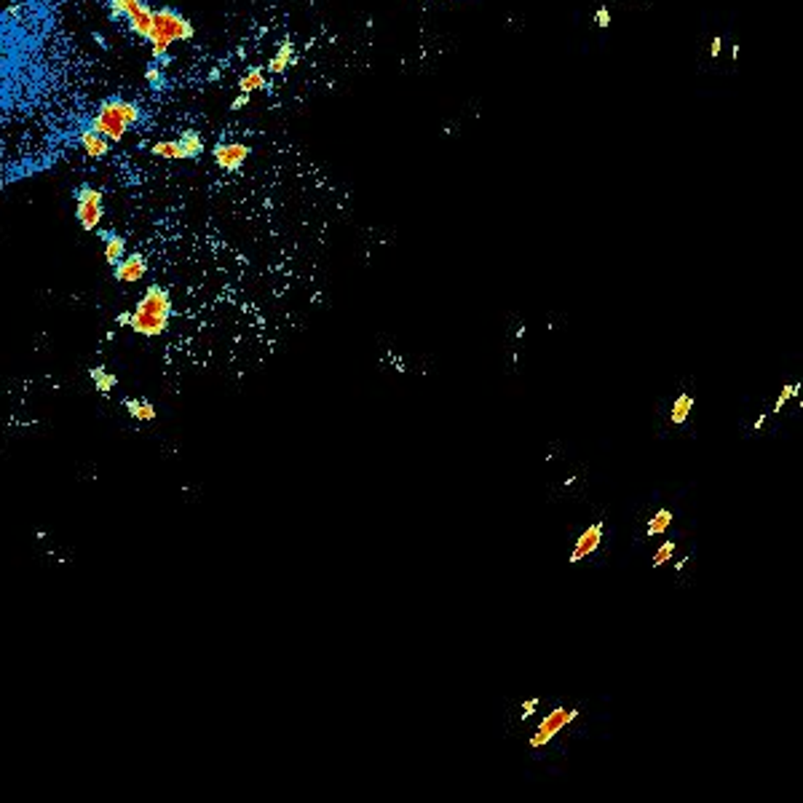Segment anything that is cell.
Segmentation results:
<instances>
[{
    "label": "cell",
    "mask_w": 803,
    "mask_h": 803,
    "mask_svg": "<svg viewBox=\"0 0 803 803\" xmlns=\"http://www.w3.org/2000/svg\"><path fill=\"white\" fill-rule=\"evenodd\" d=\"M171 321V295L161 284H150L132 311L129 327L142 338H161Z\"/></svg>",
    "instance_id": "6da1fadb"
},
{
    "label": "cell",
    "mask_w": 803,
    "mask_h": 803,
    "mask_svg": "<svg viewBox=\"0 0 803 803\" xmlns=\"http://www.w3.org/2000/svg\"><path fill=\"white\" fill-rule=\"evenodd\" d=\"M195 35L193 22L183 16L177 8H169V6H161V8H153V33H150V54L153 59H159L164 54H169L171 43L177 40H190Z\"/></svg>",
    "instance_id": "7a4b0ae2"
},
{
    "label": "cell",
    "mask_w": 803,
    "mask_h": 803,
    "mask_svg": "<svg viewBox=\"0 0 803 803\" xmlns=\"http://www.w3.org/2000/svg\"><path fill=\"white\" fill-rule=\"evenodd\" d=\"M139 121V108L134 102H126V99H105L102 105L97 108V113L91 115L89 121V129L99 132L102 137H108L110 142H121L123 134L132 129L134 123Z\"/></svg>",
    "instance_id": "3957f363"
},
{
    "label": "cell",
    "mask_w": 803,
    "mask_h": 803,
    "mask_svg": "<svg viewBox=\"0 0 803 803\" xmlns=\"http://www.w3.org/2000/svg\"><path fill=\"white\" fill-rule=\"evenodd\" d=\"M579 718H581V710H579V707H571V710H568V707H552L547 715L538 720V726H535V731L530 734L528 744H530L533 750H544L557 734L571 729Z\"/></svg>",
    "instance_id": "277c9868"
},
{
    "label": "cell",
    "mask_w": 803,
    "mask_h": 803,
    "mask_svg": "<svg viewBox=\"0 0 803 803\" xmlns=\"http://www.w3.org/2000/svg\"><path fill=\"white\" fill-rule=\"evenodd\" d=\"M75 217H78V225L86 233L97 231L102 217H105V201H102V190L99 188L81 185L75 190Z\"/></svg>",
    "instance_id": "5b68a950"
},
{
    "label": "cell",
    "mask_w": 803,
    "mask_h": 803,
    "mask_svg": "<svg viewBox=\"0 0 803 803\" xmlns=\"http://www.w3.org/2000/svg\"><path fill=\"white\" fill-rule=\"evenodd\" d=\"M603 535H605V523H603V520L584 528L581 535L576 538V544H573L568 562H571V565H579V562H584L586 557H592L597 549H600V544H603Z\"/></svg>",
    "instance_id": "8992f818"
},
{
    "label": "cell",
    "mask_w": 803,
    "mask_h": 803,
    "mask_svg": "<svg viewBox=\"0 0 803 803\" xmlns=\"http://www.w3.org/2000/svg\"><path fill=\"white\" fill-rule=\"evenodd\" d=\"M252 153V147L244 145V142H217L212 156H215V164H217L222 171H239L246 164Z\"/></svg>",
    "instance_id": "52a82bcc"
},
{
    "label": "cell",
    "mask_w": 803,
    "mask_h": 803,
    "mask_svg": "<svg viewBox=\"0 0 803 803\" xmlns=\"http://www.w3.org/2000/svg\"><path fill=\"white\" fill-rule=\"evenodd\" d=\"M147 273V260L142 252H132L129 257H121L115 266H113V276L121 281V284H137L139 279H145Z\"/></svg>",
    "instance_id": "ba28073f"
},
{
    "label": "cell",
    "mask_w": 803,
    "mask_h": 803,
    "mask_svg": "<svg viewBox=\"0 0 803 803\" xmlns=\"http://www.w3.org/2000/svg\"><path fill=\"white\" fill-rule=\"evenodd\" d=\"M78 142L86 150V156H91V159H102V156H108L110 150V139L102 137L99 132H94V129H84L78 134Z\"/></svg>",
    "instance_id": "9c48e42d"
},
{
    "label": "cell",
    "mask_w": 803,
    "mask_h": 803,
    "mask_svg": "<svg viewBox=\"0 0 803 803\" xmlns=\"http://www.w3.org/2000/svg\"><path fill=\"white\" fill-rule=\"evenodd\" d=\"M123 407H126V413L132 415L137 423H150V421H156V415H159V410L153 407V402L145 399V397L123 399Z\"/></svg>",
    "instance_id": "30bf717a"
},
{
    "label": "cell",
    "mask_w": 803,
    "mask_h": 803,
    "mask_svg": "<svg viewBox=\"0 0 803 803\" xmlns=\"http://www.w3.org/2000/svg\"><path fill=\"white\" fill-rule=\"evenodd\" d=\"M129 27H132L134 35H139L142 40H147L150 33H153V8H150L147 3H142V6L129 16Z\"/></svg>",
    "instance_id": "8fae6325"
},
{
    "label": "cell",
    "mask_w": 803,
    "mask_h": 803,
    "mask_svg": "<svg viewBox=\"0 0 803 803\" xmlns=\"http://www.w3.org/2000/svg\"><path fill=\"white\" fill-rule=\"evenodd\" d=\"M292 62H295L292 40H281L279 51H276V54H273V57L268 59L266 70H268V73H273V75H279V73H284V70H287V67H290Z\"/></svg>",
    "instance_id": "7c38bea8"
},
{
    "label": "cell",
    "mask_w": 803,
    "mask_h": 803,
    "mask_svg": "<svg viewBox=\"0 0 803 803\" xmlns=\"http://www.w3.org/2000/svg\"><path fill=\"white\" fill-rule=\"evenodd\" d=\"M99 239L105 241V260H108V266H115L121 257H126V239H123V236L102 231Z\"/></svg>",
    "instance_id": "4fadbf2b"
},
{
    "label": "cell",
    "mask_w": 803,
    "mask_h": 803,
    "mask_svg": "<svg viewBox=\"0 0 803 803\" xmlns=\"http://www.w3.org/2000/svg\"><path fill=\"white\" fill-rule=\"evenodd\" d=\"M691 410H694V397L691 394H680L678 399L672 402V407H669V423L672 426H685Z\"/></svg>",
    "instance_id": "5bb4252c"
},
{
    "label": "cell",
    "mask_w": 803,
    "mask_h": 803,
    "mask_svg": "<svg viewBox=\"0 0 803 803\" xmlns=\"http://www.w3.org/2000/svg\"><path fill=\"white\" fill-rule=\"evenodd\" d=\"M177 142L183 145L185 150V159H198L204 150H207V142H204V137L195 132V129H185L180 137H177Z\"/></svg>",
    "instance_id": "9a60e30c"
},
{
    "label": "cell",
    "mask_w": 803,
    "mask_h": 803,
    "mask_svg": "<svg viewBox=\"0 0 803 803\" xmlns=\"http://www.w3.org/2000/svg\"><path fill=\"white\" fill-rule=\"evenodd\" d=\"M675 523V514L669 509H659L656 514H651V520L645 523V535L648 538H656V535H664Z\"/></svg>",
    "instance_id": "2e32d148"
},
{
    "label": "cell",
    "mask_w": 803,
    "mask_h": 803,
    "mask_svg": "<svg viewBox=\"0 0 803 803\" xmlns=\"http://www.w3.org/2000/svg\"><path fill=\"white\" fill-rule=\"evenodd\" d=\"M150 156H156V159H166V161H183L185 150L177 139H159V142H153V145H150Z\"/></svg>",
    "instance_id": "e0dca14e"
},
{
    "label": "cell",
    "mask_w": 803,
    "mask_h": 803,
    "mask_svg": "<svg viewBox=\"0 0 803 803\" xmlns=\"http://www.w3.org/2000/svg\"><path fill=\"white\" fill-rule=\"evenodd\" d=\"M268 81H266V70L263 67H249L246 73L239 78V91L241 94H252V91H260V89H266Z\"/></svg>",
    "instance_id": "ac0fdd59"
},
{
    "label": "cell",
    "mask_w": 803,
    "mask_h": 803,
    "mask_svg": "<svg viewBox=\"0 0 803 803\" xmlns=\"http://www.w3.org/2000/svg\"><path fill=\"white\" fill-rule=\"evenodd\" d=\"M89 377H91V383H94V389H97L99 394H110V391L118 386V375L108 372L105 367H91Z\"/></svg>",
    "instance_id": "d6986e66"
},
{
    "label": "cell",
    "mask_w": 803,
    "mask_h": 803,
    "mask_svg": "<svg viewBox=\"0 0 803 803\" xmlns=\"http://www.w3.org/2000/svg\"><path fill=\"white\" fill-rule=\"evenodd\" d=\"M798 394H801V383H798V380H790V383H785V386L779 389L774 404H771V413L779 415L782 410H785V407H787V404H790L792 399H795V397H798Z\"/></svg>",
    "instance_id": "ffe728a7"
},
{
    "label": "cell",
    "mask_w": 803,
    "mask_h": 803,
    "mask_svg": "<svg viewBox=\"0 0 803 803\" xmlns=\"http://www.w3.org/2000/svg\"><path fill=\"white\" fill-rule=\"evenodd\" d=\"M145 0H108L110 6V16L113 19H129Z\"/></svg>",
    "instance_id": "44dd1931"
},
{
    "label": "cell",
    "mask_w": 803,
    "mask_h": 803,
    "mask_svg": "<svg viewBox=\"0 0 803 803\" xmlns=\"http://www.w3.org/2000/svg\"><path fill=\"white\" fill-rule=\"evenodd\" d=\"M675 552H678V544H675L672 538H667V541H664V544L656 549V554H654L651 565H654V568H664V565H667V562L675 557Z\"/></svg>",
    "instance_id": "7402d4cb"
},
{
    "label": "cell",
    "mask_w": 803,
    "mask_h": 803,
    "mask_svg": "<svg viewBox=\"0 0 803 803\" xmlns=\"http://www.w3.org/2000/svg\"><path fill=\"white\" fill-rule=\"evenodd\" d=\"M145 81L153 86L156 91H161V89H166V86H169V84H166V75H164V67H159L156 62L145 67Z\"/></svg>",
    "instance_id": "603a6c76"
},
{
    "label": "cell",
    "mask_w": 803,
    "mask_h": 803,
    "mask_svg": "<svg viewBox=\"0 0 803 803\" xmlns=\"http://www.w3.org/2000/svg\"><path fill=\"white\" fill-rule=\"evenodd\" d=\"M538 707H541V699H538V696H530V699H525L523 710H520V720H530V715H533Z\"/></svg>",
    "instance_id": "cb8c5ba5"
},
{
    "label": "cell",
    "mask_w": 803,
    "mask_h": 803,
    "mask_svg": "<svg viewBox=\"0 0 803 803\" xmlns=\"http://www.w3.org/2000/svg\"><path fill=\"white\" fill-rule=\"evenodd\" d=\"M595 22H597V27H600V30H608V27H610V11H608V6H600V8H597Z\"/></svg>",
    "instance_id": "d4e9b609"
},
{
    "label": "cell",
    "mask_w": 803,
    "mask_h": 803,
    "mask_svg": "<svg viewBox=\"0 0 803 803\" xmlns=\"http://www.w3.org/2000/svg\"><path fill=\"white\" fill-rule=\"evenodd\" d=\"M720 51H723V38L715 35L712 40H710V57H712V59H718Z\"/></svg>",
    "instance_id": "484cf974"
},
{
    "label": "cell",
    "mask_w": 803,
    "mask_h": 803,
    "mask_svg": "<svg viewBox=\"0 0 803 803\" xmlns=\"http://www.w3.org/2000/svg\"><path fill=\"white\" fill-rule=\"evenodd\" d=\"M249 105V94H239V97L231 102V110H244Z\"/></svg>",
    "instance_id": "4316f807"
},
{
    "label": "cell",
    "mask_w": 803,
    "mask_h": 803,
    "mask_svg": "<svg viewBox=\"0 0 803 803\" xmlns=\"http://www.w3.org/2000/svg\"><path fill=\"white\" fill-rule=\"evenodd\" d=\"M129 321H132V314H129V311H121V314L115 317V324H118V327H129Z\"/></svg>",
    "instance_id": "83f0119b"
},
{
    "label": "cell",
    "mask_w": 803,
    "mask_h": 803,
    "mask_svg": "<svg viewBox=\"0 0 803 803\" xmlns=\"http://www.w3.org/2000/svg\"><path fill=\"white\" fill-rule=\"evenodd\" d=\"M766 421H768V415L763 413V415H758V418H755V423H753V431H763V426H766Z\"/></svg>",
    "instance_id": "f1b7e54d"
},
{
    "label": "cell",
    "mask_w": 803,
    "mask_h": 803,
    "mask_svg": "<svg viewBox=\"0 0 803 803\" xmlns=\"http://www.w3.org/2000/svg\"><path fill=\"white\" fill-rule=\"evenodd\" d=\"M91 38L97 40V46H99V49H108V43H105V35H102V33H91Z\"/></svg>",
    "instance_id": "f546056e"
}]
</instances>
